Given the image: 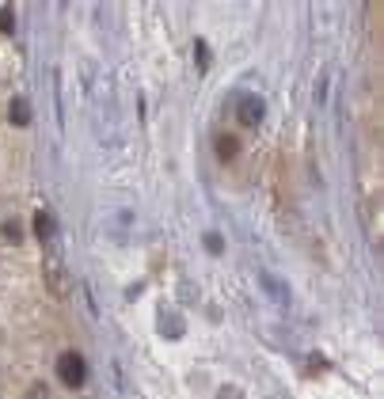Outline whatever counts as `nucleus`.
Masks as SVG:
<instances>
[{
    "mask_svg": "<svg viewBox=\"0 0 384 399\" xmlns=\"http://www.w3.org/2000/svg\"><path fill=\"white\" fill-rule=\"evenodd\" d=\"M8 115H12V122H19V126H27V122H31V110H27V103H23V99H16Z\"/></svg>",
    "mask_w": 384,
    "mask_h": 399,
    "instance_id": "3",
    "label": "nucleus"
},
{
    "mask_svg": "<svg viewBox=\"0 0 384 399\" xmlns=\"http://www.w3.org/2000/svg\"><path fill=\"white\" fill-rule=\"evenodd\" d=\"M259 118H262V103L259 99H244V103H240V122H244V126H255Z\"/></svg>",
    "mask_w": 384,
    "mask_h": 399,
    "instance_id": "2",
    "label": "nucleus"
},
{
    "mask_svg": "<svg viewBox=\"0 0 384 399\" xmlns=\"http://www.w3.org/2000/svg\"><path fill=\"white\" fill-rule=\"evenodd\" d=\"M35 225H38V236H50V232H53V220H50V213H38V217H35Z\"/></svg>",
    "mask_w": 384,
    "mask_h": 399,
    "instance_id": "4",
    "label": "nucleus"
},
{
    "mask_svg": "<svg viewBox=\"0 0 384 399\" xmlns=\"http://www.w3.org/2000/svg\"><path fill=\"white\" fill-rule=\"evenodd\" d=\"M58 376H61V384L80 388V384H84V376H87V365H84L80 353H76V350H65L61 358H58Z\"/></svg>",
    "mask_w": 384,
    "mask_h": 399,
    "instance_id": "1",
    "label": "nucleus"
},
{
    "mask_svg": "<svg viewBox=\"0 0 384 399\" xmlns=\"http://www.w3.org/2000/svg\"><path fill=\"white\" fill-rule=\"evenodd\" d=\"M0 31H12V12L8 8H0Z\"/></svg>",
    "mask_w": 384,
    "mask_h": 399,
    "instance_id": "5",
    "label": "nucleus"
}]
</instances>
